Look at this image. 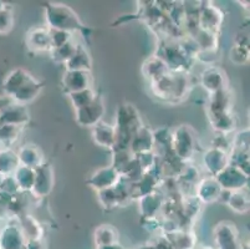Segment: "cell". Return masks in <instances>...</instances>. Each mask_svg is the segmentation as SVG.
Here are the masks:
<instances>
[{"mask_svg": "<svg viewBox=\"0 0 250 249\" xmlns=\"http://www.w3.org/2000/svg\"><path fill=\"white\" fill-rule=\"evenodd\" d=\"M45 18L49 29L66 31L74 35V33H80L83 36L90 35L91 30L81 22L80 17L62 3H47L44 5Z\"/></svg>", "mask_w": 250, "mask_h": 249, "instance_id": "1", "label": "cell"}, {"mask_svg": "<svg viewBox=\"0 0 250 249\" xmlns=\"http://www.w3.org/2000/svg\"><path fill=\"white\" fill-rule=\"evenodd\" d=\"M149 84L152 93L157 99L168 104H178L183 101L189 93L190 89L188 74H173L170 71Z\"/></svg>", "mask_w": 250, "mask_h": 249, "instance_id": "2", "label": "cell"}, {"mask_svg": "<svg viewBox=\"0 0 250 249\" xmlns=\"http://www.w3.org/2000/svg\"><path fill=\"white\" fill-rule=\"evenodd\" d=\"M143 123L140 113L132 104H124L117 109L116 113V145L112 150H128L131 141L136 132Z\"/></svg>", "mask_w": 250, "mask_h": 249, "instance_id": "3", "label": "cell"}, {"mask_svg": "<svg viewBox=\"0 0 250 249\" xmlns=\"http://www.w3.org/2000/svg\"><path fill=\"white\" fill-rule=\"evenodd\" d=\"M154 55L162 59L167 65L168 70L173 74H187L189 68L192 66L190 63L193 59L189 58L182 50L181 45L178 44V40L174 41L172 39H162V45Z\"/></svg>", "mask_w": 250, "mask_h": 249, "instance_id": "4", "label": "cell"}, {"mask_svg": "<svg viewBox=\"0 0 250 249\" xmlns=\"http://www.w3.org/2000/svg\"><path fill=\"white\" fill-rule=\"evenodd\" d=\"M172 152L182 162H187L194 156L197 150V136L192 127L181 125L172 132Z\"/></svg>", "mask_w": 250, "mask_h": 249, "instance_id": "5", "label": "cell"}, {"mask_svg": "<svg viewBox=\"0 0 250 249\" xmlns=\"http://www.w3.org/2000/svg\"><path fill=\"white\" fill-rule=\"evenodd\" d=\"M213 239L217 249H242L239 230L230 221H222L215 226Z\"/></svg>", "mask_w": 250, "mask_h": 249, "instance_id": "6", "label": "cell"}, {"mask_svg": "<svg viewBox=\"0 0 250 249\" xmlns=\"http://www.w3.org/2000/svg\"><path fill=\"white\" fill-rule=\"evenodd\" d=\"M104 113H106V107L102 96L97 93L96 99L91 102L87 106L83 107L80 110H76V122L83 127H90L92 129L96 126L97 123L101 122L104 118Z\"/></svg>", "mask_w": 250, "mask_h": 249, "instance_id": "7", "label": "cell"}, {"mask_svg": "<svg viewBox=\"0 0 250 249\" xmlns=\"http://www.w3.org/2000/svg\"><path fill=\"white\" fill-rule=\"evenodd\" d=\"M215 178L222 189L229 192L244 191L249 183V176L230 164H228Z\"/></svg>", "mask_w": 250, "mask_h": 249, "instance_id": "8", "label": "cell"}, {"mask_svg": "<svg viewBox=\"0 0 250 249\" xmlns=\"http://www.w3.org/2000/svg\"><path fill=\"white\" fill-rule=\"evenodd\" d=\"M199 82H201L202 88L209 95L229 88L228 77H227V74L224 72V70L220 68L219 66L214 65L208 66L206 70H203V72L199 76Z\"/></svg>", "mask_w": 250, "mask_h": 249, "instance_id": "9", "label": "cell"}, {"mask_svg": "<svg viewBox=\"0 0 250 249\" xmlns=\"http://www.w3.org/2000/svg\"><path fill=\"white\" fill-rule=\"evenodd\" d=\"M54 183H55V177H54L52 166L44 162L42 166L35 168V181H34L31 195L35 197H46L51 193Z\"/></svg>", "mask_w": 250, "mask_h": 249, "instance_id": "10", "label": "cell"}, {"mask_svg": "<svg viewBox=\"0 0 250 249\" xmlns=\"http://www.w3.org/2000/svg\"><path fill=\"white\" fill-rule=\"evenodd\" d=\"M223 13L219 8L208 3L207 5H202L198 15V29L207 31V33L218 35L219 29L223 23Z\"/></svg>", "mask_w": 250, "mask_h": 249, "instance_id": "11", "label": "cell"}, {"mask_svg": "<svg viewBox=\"0 0 250 249\" xmlns=\"http://www.w3.org/2000/svg\"><path fill=\"white\" fill-rule=\"evenodd\" d=\"M233 92L228 89L209 95L207 105V116H217L230 113L233 110Z\"/></svg>", "mask_w": 250, "mask_h": 249, "instance_id": "12", "label": "cell"}, {"mask_svg": "<svg viewBox=\"0 0 250 249\" xmlns=\"http://www.w3.org/2000/svg\"><path fill=\"white\" fill-rule=\"evenodd\" d=\"M26 239L19 227V222L8 223L0 229V249H24Z\"/></svg>", "mask_w": 250, "mask_h": 249, "instance_id": "13", "label": "cell"}, {"mask_svg": "<svg viewBox=\"0 0 250 249\" xmlns=\"http://www.w3.org/2000/svg\"><path fill=\"white\" fill-rule=\"evenodd\" d=\"M222 193V187L217 178L209 176L195 183V198L203 204H213L218 202Z\"/></svg>", "mask_w": 250, "mask_h": 249, "instance_id": "14", "label": "cell"}, {"mask_svg": "<svg viewBox=\"0 0 250 249\" xmlns=\"http://www.w3.org/2000/svg\"><path fill=\"white\" fill-rule=\"evenodd\" d=\"M120 180H121L120 173L112 166H106V167L95 171L87 180V184L91 188H94L95 191L100 192L104 191V189L111 188V187H115Z\"/></svg>", "mask_w": 250, "mask_h": 249, "instance_id": "15", "label": "cell"}, {"mask_svg": "<svg viewBox=\"0 0 250 249\" xmlns=\"http://www.w3.org/2000/svg\"><path fill=\"white\" fill-rule=\"evenodd\" d=\"M61 86L66 95L72 92L86 90L92 88V76L91 72L86 71H65L61 79Z\"/></svg>", "mask_w": 250, "mask_h": 249, "instance_id": "16", "label": "cell"}, {"mask_svg": "<svg viewBox=\"0 0 250 249\" xmlns=\"http://www.w3.org/2000/svg\"><path fill=\"white\" fill-rule=\"evenodd\" d=\"M229 152L219 150V148L210 147L204 152L203 161L207 172L212 177H217L220 172L229 164Z\"/></svg>", "mask_w": 250, "mask_h": 249, "instance_id": "17", "label": "cell"}, {"mask_svg": "<svg viewBox=\"0 0 250 249\" xmlns=\"http://www.w3.org/2000/svg\"><path fill=\"white\" fill-rule=\"evenodd\" d=\"M30 122V113L28 106L11 102L0 116V125H10L15 127H25Z\"/></svg>", "mask_w": 250, "mask_h": 249, "instance_id": "18", "label": "cell"}, {"mask_svg": "<svg viewBox=\"0 0 250 249\" xmlns=\"http://www.w3.org/2000/svg\"><path fill=\"white\" fill-rule=\"evenodd\" d=\"M26 46L31 52H49L51 39L47 26H36L26 33Z\"/></svg>", "mask_w": 250, "mask_h": 249, "instance_id": "19", "label": "cell"}, {"mask_svg": "<svg viewBox=\"0 0 250 249\" xmlns=\"http://www.w3.org/2000/svg\"><path fill=\"white\" fill-rule=\"evenodd\" d=\"M33 75L22 68H13L8 72L3 81V92L8 97H13L26 82L33 79Z\"/></svg>", "mask_w": 250, "mask_h": 249, "instance_id": "20", "label": "cell"}, {"mask_svg": "<svg viewBox=\"0 0 250 249\" xmlns=\"http://www.w3.org/2000/svg\"><path fill=\"white\" fill-rule=\"evenodd\" d=\"M152 151H154L153 131L142 125L131 141L129 152L136 156V155L146 154V152H152Z\"/></svg>", "mask_w": 250, "mask_h": 249, "instance_id": "21", "label": "cell"}, {"mask_svg": "<svg viewBox=\"0 0 250 249\" xmlns=\"http://www.w3.org/2000/svg\"><path fill=\"white\" fill-rule=\"evenodd\" d=\"M42 89H44V84H42V81H39L38 79H35V77H33L30 81L26 82V84H25L13 97H11V101L15 102V104L22 105V106H28L30 102H33L34 100L42 93Z\"/></svg>", "mask_w": 250, "mask_h": 249, "instance_id": "22", "label": "cell"}, {"mask_svg": "<svg viewBox=\"0 0 250 249\" xmlns=\"http://www.w3.org/2000/svg\"><path fill=\"white\" fill-rule=\"evenodd\" d=\"M92 140L97 146L112 150L116 145V130L113 125L99 122L96 126L92 127Z\"/></svg>", "mask_w": 250, "mask_h": 249, "instance_id": "23", "label": "cell"}, {"mask_svg": "<svg viewBox=\"0 0 250 249\" xmlns=\"http://www.w3.org/2000/svg\"><path fill=\"white\" fill-rule=\"evenodd\" d=\"M17 155L20 164L34 168V170L44 163V155H42V150L34 143L22 145L17 152Z\"/></svg>", "mask_w": 250, "mask_h": 249, "instance_id": "24", "label": "cell"}, {"mask_svg": "<svg viewBox=\"0 0 250 249\" xmlns=\"http://www.w3.org/2000/svg\"><path fill=\"white\" fill-rule=\"evenodd\" d=\"M138 201V208L142 218H151L157 217L158 212L163 207V196L158 191L143 196Z\"/></svg>", "mask_w": 250, "mask_h": 249, "instance_id": "25", "label": "cell"}, {"mask_svg": "<svg viewBox=\"0 0 250 249\" xmlns=\"http://www.w3.org/2000/svg\"><path fill=\"white\" fill-rule=\"evenodd\" d=\"M66 71H86L91 72L92 68V61L91 56L85 46L79 45L76 52L74 54L71 59L65 64Z\"/></svg>", "mask_w": 250, "mask_h": 249, "instance_id": "26", "label": "cell"}, {"mask_svg": "<svg viewBox=\"0 0 250 249\" xmlns=\"http://www.w3.org/2000/svg\"><path fill=\"white\" fill-rule=\"evenodd\" d=\"M163 234L172 244L173 249H195V237L189 230L179 228V229L163 233Z\"/></svg>", "mask_w": 250, "mask_h": 249, "instance_id": "27", "label": "cell"}, {"mask_svg": "<svg viewBox=\"0 0 250 249\" xmlns=\"http://www.w3.org/2000/svg\"><path fill=\"white\" fill-rule=\"evenodd\" d=\"M142 72L149 82L154 81V80L160 79L161 76L169 72L167 65L165 61L161 58H158L157 55H152L151 58L147 59L142 66Z\"/></svg>", "mask_w": 250, "mask_h": 249, "instance_id": "28", "label": "cell"}, {"mask_svg": "<svg viewBox=\"0 0 250 249\" xmlns=\"http://www.w3.org/2000/svg\"><path fill=\"white\" fill-rule=\"evenodd\" d=\"M208 120L212 129L218 135H224V136H227L228 134H231L233 131H235L236 129V118L234 117L233 113H224V115L208 116Z\"/></svg>", "mask_w": 250, "mask_h": 249, "instance_id": "29", "label": "cell"}, {"mask_svg": "<svg viewBox=\"0 0 250 249\" xmlns=\"http://www.w3.org/2000/svg\"><path fill=\"white\" fill-rule=\"evenodd\" d=\"M21 193H31L35 181V170L20 164L13 175Z\"/></svg>", "mask_w": 250, "mask_h": 249, "instance_id": "30", "label": "cell"}, {"mask_svg": "<svg viewBox=\"0 0 250 249\" xmlns=\"http://www.w3.org/2000/svg\"><path fill=\"white\" fill-rule=\"evenodd\" d=\"M19 222V227L21 229L22 234H24L25 239H39L42 238V227L39 225V222L30 214H22L18 218Z\"/></svg>", "mask_w": 250, "mask_h": 249, "instance_id": "31", "label": "cell"}, {"mask_svg": "<svg viewBox=\"0 0 250 249\" xmlns=\"http://www.w3.org/2000/svg\"><path fill=\"white\" fill-rule=\"evenodd\" d=\"M20 166L19 158L14 150H0V173L4 177L13 176Z\"/></svg>", "mask_w": 250, "mask_h": 249, "instance_id": "32", "label": "cell"}, {"mask_svg": "<svg viewBox=\"0 0 250 249\" xmlns=\"http://www.w3.org/2000/svg\"><path fill=\"white\" fill-rule=\"evenodd\" d=\"M118 238H120V233L111 225H102L97 227L96 230H95L96 248L118 243Z\"/></svg>", "mask_w": 250, "mask_h": 249, "instance_id": "33", "label": "cell"}, {"mask_svg": "<svg viewBox=\"0 0 250 249\" xmlns=\"http://www.w3.org/2000/svg\"><path fill=\"white\" fill-rule=\"evenodd\" d=\"M77 47H79V44L74 43V41H69L62 46L54 47L49 51L50 58L55 64H61V65H65L70 59L74 56V54L76 52Z\"/></svg>", "mask_w": 250, "mask_h": 249, "instance_id": "34", "label": "cell"}, {"mask_svg": "<svg viewBox=\"0 0 250 249\" xmlns=\"http://www.w3.org/2000/svg\"><path fill=\"white\" fill-rule=\"evenodd\" d=\"M249 196L244 191L231 192L226 204L233 212L238 214H245L249 212Z\"/></svg>", "mask_w": 250, "mask_h": 249, "instance_id": "35", "label": "cell"}, {"mask_svg": "<svg viewBox=\"0 0 250 249\" xmlns=\"http://www.w3.org/2000/svg\"><path fill=\"white\" fill-rule=\"evenodd\" d=\"M21 127L10 126V125H0V150H8L17 143L21 135Z\"/></svg>", "mask_w": 250, "mask_h": 249, "instance_id": "36", "label": "cell"}, {"mask_svg": "<svg viewBox=\"0 0 250 249\" xmlns=\"http://www.w3.org/2000/svg\"><path fill=\"white\" fill-rule=\"evenodd\" d=\"M67 96H69L72 107H74L75 111H76V110H80L83 109V107L90 105L91 102L96 99L97 93L95 92L94 89L91 88V89H86V90H83V91H79V92L69 93Z\"/></svg>", "mask_w": 250, "mask_h": 249, "instance_id": "37", "label": "cell"}, {"mask_svg": "<svg viewBox=\"0 0 250 249\" xmlns=\"http://www.w3.org/2000/svg\"><path fill=\"white\" fill-rule=\"evenodd\" d=\"M97 198H99L100 204H101L106 211H111V209L116 208V207L120 205V198H118V193L116 187H111V188L97 192Z\"/></svg>", "mask_w": 250, "mask_h": 249, "instance_id": "38", "label": "cell"}, {"mask_svg": "<svg viewBox=\"0 0 250 249\" xmlns=\"http://www.w3.org/2000/svg\"><path fill=\"white\" fill-rule=\"evenodd\" d=\"M14 27V11L10 4H6L0 11V35H8Z\"/></svg>", "mask_w": 250, "mask_h": 249, "instance_id": "39", "label": "cell"}, {"mask_svg": "<svg viewBox=\"0 0 250 249\" xmlns=\"http://www.w3.org/2000/svg\"><path fill=\"white\" fill-rule=\"evenodd\" d=\"M229 59L234 65H247L249 63V47L234 45L229 52Z\"/></svg>", "mask_w": 250, "mask_h": 249, "instance_id": "40", "label": "cell"}, {"mask_svg": "<svg viewBox=\"0 0 250 249\" xmlns=\"http://www.w3.org/2000/svg\"><path fill=\"white\" fill-rule=\"evenodd\" d=\"M49 31L50 39H51V49L62 46V45H65L66 43L72 40V34L66 33V31L54 30V29H49Z\"/></svg>", "mask_w": 250, "mask_h": 249, "instance_id": "41", "label": "cell"}, {"mask_svg": "<svg viewBox=\"0 0 250 249\" xmlns=\"http://www.w3.org/2000/svg\"><path fill=\"white\" fill-rule=\"evenodd\" d=\"M231 148H233V150L249 152V130L245 129L235 135Z\"/></svg>", "mask_w": 250, "mask_h": 249, "instance_id": "42", "label": "cell"}, {"mask_svg": "<svg viewBox=\"0 0 250 249\" xmlns=\"http://www.w3.org/2000/svg\"><path fill=\"white\" fill-rule=\"evenodd\" d=\"M153 243H154V247H156V249H173L172 244L168 242V239L166 238L163 233L154 239Z\"/></svg>", "mask_w": 250, "mask_h": 249, "instance_id": "43", "label": "cell"}, {"mask_svg": "<svg viewBox=\"0 0 250 249\" xmlns=\"http://www.w3.org/2000/svg\"><path fill=\"white\" fill-rule=\"evenodd\" d=\"M24 249H47L46 244L42 241V238L39 239H29L25 243Z\"/></svg>", "mask_w": 250, "mask_h": 249, "instance_id": "44", "label": "cell"}, {"mask_svg": "<svg viewBox=\"0 0 250 249\" xmlns=\"http://www.w3.org/2000/svg\"><path fill=\"white\" fill-rule=\"evenodd\" d=\"M11 102L13 101H11L10 97H8V96H5V95H0V116H1V113H3L4 110H5L6 107L11 104Z\"/></svg>", "mask_w": 250, "mask_h": 249, "instance_id": "45", "label": "cell"}, {"mask_svg": "<svg viewBox=\"0 0 250 249\" xmlns=\"http://www.w3.org/2000/svg\"><path fill=\"white\" fill-rule=\"evenodd\" d=\"M96 249H124V247L120 244V242L118 243H115V244H110V246H104V247H99V248Z\"/></svg>", "mask_w": 250, "mask_h": 249, "instance_id": "46", "label": "cell"}, {"mask_svg": "<svg viewBox=\"0 0 250 249\" xmlns=\"http://www.w3.org/2000/svg\"><path fill=\"white\" fill-rule=\"evenodd\" d=\"M138 249H156V247H154L153 241H152V242H148V243L142 244V246H141Z\"/></svg>", "mask_w": 250, "mask_h": 249, "instance_id": "47", "label": "cell"}, {"mask_svg": "<svg viewBox=\"0 0 250 249\" xmlns=\"http://www.w3.org/2000/svg\"><path fill=\"white\" fill-rule=\"evenodd\" d=\"M6 5V3H4V1H0V11L3 10L4 9V6Z\"/></svg>", "mask_w": 250, "mask_h": 249, "instance_id": "48", "label": "cell"}, {"mask_svg": "<svg viewBox=\"0 0 250 249\" xmlns=\"http://www.w3.org/2000/svg\"><path fill=\"white\" fill-rule=\"evenodd\" d=\"M3 180H4V176L1 175V173H0V184H1V182H3Z\"/></svg>", "mask_w": 250, "mask_h": 249, "instance_id": "49", "label": "cell"}, {"mask_svg": "<svg viewBox=\"0 0 250 249\" xmlns=\"http://www.w3.org/2000/svg\"><path fill=\"white\" fill-rule=\"evenodd\" d=\"M197 249H212V248H209V247H199V248Z\"/></svg>", "mask_w": 250, "mask_h": 249, "instance_id": "50", "label": "cell"}]
</instances>
